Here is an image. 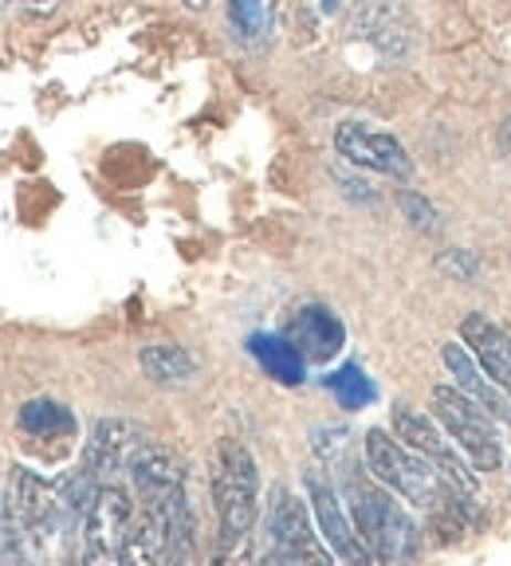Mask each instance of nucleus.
Here are the masks:
<instances>
[{
	"label": "nucleus",
	"mask_w": 511,
	"mask_h": 566,
	"mask_svg": "<svg viewBox=\"0 0 511 566\" xmlns=\"http://www.w3.org/2000/svg\"><path fill=\"white\" fill-rule=\"evenodd\" d=\"M146 441H150V437L131 421H115V417H111V421H98L87 441V452H83V476L95 488L111 484V480H118L123 472H131V460L138 457V449Z\"/></svg>",
	"instance_id": "10"
},
{
	"label": "nucleus",
	"mask_w": 511,
	"mask_h": 566,
	"mask_svg": "<svg viewBox=\"0 0 511 566\" xmlns=\"http://www.w3.org/2000/svg\"><path fill=\"white\" fill-rule=\"evenodd\" d=\"M311 449L326 460V469H343L346 449H351V433H346V429H335V424H323V429H315Z\"/></svg>",
	"instance_id": "19"
},
{
	"label": "nucleus",
	"mask_w": 511,
	"mask_h": 566,
	"mask_svg": "<svg viewBox=\"0 0 511 566\" xmlns=\"http://www.w3.org/2000/svg\"><path fill=\"white\" fill-rule=\"evenodd\" d=\"M326 389L335 394V401L343 409H362V406H371L374 401V381L366 378V374L358 370V366H343V370H335L331 378H326Z\"/></svg>",
	"instance_id": "18"
},
{
	"label": "nucleus",
	"mask_w": 511,
	"mask_h": 566,
	"mask_svg": "<svg viewBox=\"0 0 511 566\" xmlns=\"http://www.w3.org/2000/svg\"><path fill=\"white\" fill-rule=\"evenodd\" d=\"M138 366H142V374L150 381H158V386H177V381H189L197 374V358L186 346H174V343L142 346Z\"/></svg>",
	"instance_id": "15"
},
{
	"label": "nucleus",
	"mask_w": 511,
	"mask_h": 566,
	"mask_svg": "<svg viewBox=\"0 0 511 566\" xmlns=\"http://www.w3.org/2000/svg\"><path fill=\"white\" fill-rule=\"evenodd\" d=\"M264 535H268V558L272 563H331V547L319 543V535L311 531L307 507L288 492L275 488L268 500L264 515Z\"/></svg>",
	"instance_id": "6"
},
{
	"label": "nucleus",
	"mask_w": 511,
	"mask_h": 566,
	"mask_svg": "<svg viewBox=\"0 0 511 566\" xmlns=\"http://www.w3.org/2000/svg\"><path fill=\"white\" fill-rule=\"evenodd\" d=\"M432 413L445 424V433L457 441V449L465 452L477 472H496L503 464L500 449V429L496 417L480 406L477 398H468L460 386H432Z\"/></svg>",
	"instance_id": "4"
},
{
	"label": "nucleus",
	"mask_w": 511,
	"mask_h": 566,
	"mask_svg": "<svg viewBox=\"0 0 511 566\" xmlns=\"http://www.w3.org/2000/svg\"><path fill=\"white\" fill-rule=\"evenodd\" d=\"M20 429L28 437H44V441H55V437H71L75 433V417L60 406V401H28L20 409Z\"/></svg>",
	"instance_id": "16"
},
{
	"label": "nucleus",
	"mask_w": 511,
	"mask_h": 566,
	"mask_svg": "<svg viewBox=\"0 0 511 566\" xmlns=\"http://www.w3.org/2000/svg\"><path fill=\"white\" fill-rule=\"evenodd\" d=\"M303 488H307V500H311V512H315L319 535H323V543L331 547V555L343 558V563H374L371 551H366V543H362L358 527H354V520L346 515L343 500H338L335 484H331L323 472L311 469L307 476H303Z\"/></svg>",
	"instance_id": "7"
},
{
	"label": "nucleus",
	"mask_w": 511,
	"mask_h": 566,
	"mask_svg": "<svg viewBox=\"0 0 511 566\" xmlns=\"http://www.w3.org/2000/svg\"><path fill=\"white\" fill-rule=\"evenodd\" d=\"M496 142H500V150H503V154H511V115L503 118V126H500V138H496Z\"/></svg>",
	"instance_id": "23"
},
{
	"label": "nucleus",
	"mask_w": 511,
	"mask_h": 566,
	"mask_svg": "<svg viewBox=\"0 0 511 566\" xmlns=\"http://www.w3.org/2000/svg\"><path fill=\"white\" fill-rule=\"evenodd\" d=\"M397 205H401L406 221L414 224L417 232H437V209H432L421 193H414V189H401V193H397Z\"/></svg>",
	"instance_id": "20"
},
{
	"label": "nucleus",
	"mask_w": 511,
	"mask_h": 566,
	"mask_svg": "<svg viewBox=\"0 0 511 566\" xmlns=\"http://www.w3.org/2000/svg\"><path fill=\"white\" fill-rule=\"evenodd\" d=\"M338 9V0H323V12H335Z\"/></svg>",
	"instance_id": "24"
},
{
	"label": "nucleus",
	"mask_w": 511,
	"mask_h": 566,
	"mask_svg": "<svg viewBox=\"0 0 511 566\" xmlns=\"http://www.w3.org/2000/svg\"><path fill=\"white\" fill-rule=\"evenodd\" d=\"M394 433H397V441H406L414 452H421L425 460H432V464H437V469H441L465 495L477 492V480L468 476L457 441H449V437H445L425 413H417V409H409V406H397L394 409Z\"/></svg>",
	"instance_id": "9"
},
{
	"label": "nucleus",
	"mask_w": 511,
	"mask_h": 566,
	"mask_svg": "<svg viewBox=\"0 0 511 566\" xmlns=\"http://www.w3.org/2000/svg\"><path fill=\"white\" fill-rule=\"evenodd\" d=\"M283 338H288V343L295 346L307 363H326V358H335V354L343 350L346 327H343V318H338L331 307L307 303V307H300L295 315H291Z\"/></svg>",
	"instance_id": "11"
},
{
	"label": "nucleus",
	"mask_w": 511,
	"mask_h": 566,
	"mask_svg": "<svg viewBox=\"0 0 511 566\" xmlns=\"http://www.w3.org/2000/svg\"><path fill=\"white\" fill-rule=\"evenodd\" d=\"M9 4H12V0H0V12H4V9H9Z\"/></svg>",
	"instance_id": "26"
},
{
	"label": "nucleus",
	"mask_w": 511,
	"mask_h": 566,
	"mask_svg": "<svg viewBox=\"0 0 511 566\" xmlns=\"http://www.w3.org/2000/svg\"><path fill=\"white\" fill-rule=\"evenodd\" d=\"M351 520L374 563H406L417 555V527L389 492L351 484Z\"/></svg>",
	"instance_id": "3"
},
{
	"label": "nucleus",
	"mask_w": 511,
	"mask_h": 566,
	"mask_svg": "<svg viewBox=\"0 0 511 566\" xmlns=\"http://www.w3.org/2000/svg\"><path fill=\"white\" fill-rule=\"evenodd\" d=\"M441 354H445V366H449V374L457 378V386L465 389L468 398H477L480 406H484L488 413L496 417V421L511 424V394H508V389L496 386V381L484 374V366H480L477 358L465 350V346L449 343Z\"/></svg>",
	"instance_id": "13"
},
{
	"label": "nucleus",
	"mask_w": 511,
	"mask_h": 566,
	"mask_svg": "<svg viewBox=\"0 0 511 566\" xmlns=\"http://www.w3.org/2000/svg\"><path fill=\"white\" fill-rule=\"evenodd\" d=\"M212 500H217V523H221V535H217L221 551L217 555H240V547L252 539L255 515H260V472H255L252 452L240 441H225L217 449Z\"/></svg>",
	"instance_id": "1"
},
{
	"label": "nucleus",
	"mask_w": 511,
	"mask_h": 566,
	"mask_svg": "<svg viewBox=\"0 0 511 566\" xmlns=\"http://www.w3.org/2000/svg\"><path fill=\"white\" fill-rule=\"evenodd\" d=\"M272 17H275V0H229V24L248 44L264 40L268 28H272Z\"/></svg>",
	"instance_id": "17"
},
{
	"label": "nucleus",
	"mask_w": 511,
	"mask_h": 566,
	"mask_svg": "<svg viewBox=\"0 0 511 566\" xmlns=\"http://www.w3.org/2000/svg\"><path fill=\"white\" fill-rule=\"evenodd\" d=\"M335 150L358 169H374V174L397 177V181L414 177V161H409L406 146L386 130H371V126L362 123H343L335 130Z\"/></svg>",
	"instance_id": "8"
},
{
	"label": "nucleus",
	"mask_w": 511,
	"mask_h": 566,
	"mask_svg": "<svg viewBox=\"0 0 511 566\" xmlns=\"http://www.w3.org/2000/svg\"><path fill=\"white\" fill-rule=\"evenodd\" d=\"M441 272L457 275V280H472V275H477V256H472V252H445Z\"/></svg>",
	"instance_id": "21"
},
{
	"label": "nucleus",
	"mask_w": 511,
	"mask_h": 566,
	"mask_svg": "<svg viewBox=\"0 0 511 566\" xmlns=\"http://www.w3.org/2000/svg\"><path fill=\"white\" fill-rule=\"evenodd\" d=\"M189 9H205V4H209V0H186Z\"/></svg>",
	"instance_id": "25"
},
{
	"label": "nucleus",
	"mask_w": 511,
	"mask_h": 566,
	"mask_svg": "<svg viewBox=\"0 0 511 566\" xmlns=\"http://www.w3.org/2000/svg\"><path fill=\"white\" fill-rule=\"evenodd\" d=\"M63 0H24V9H28V17L32 20H40V17H52L55 9H60Z\"/></svg>",
	"instance_id": "22"
},
{
	"label": "nucleus",
	"mask_w": 511,
	"mask_h": 566,
	"mask_svg": "<svg viewBox=\"0 0 511 566\" xmlns=\"http://www.w3.org/2000/svg\"><path fill=\"white\" fill-rule=\"evenodd\" d=\"M362 449H366V464H371L374 476H378L389 492L401 495L406 504L425 507V512H441L452 495L460 492L432 460L414 452L406 441H394V437L382 433V429H371L366 441H362Z\"/></svg>",
	"instance_id": "2"
},
{
	"label": "nucleus",
	"mask_w": 511,
	"mask_h": 566,
	"mask_svg": "<svg viewBox=\"0 0 511 566\" xmlns=\"http://www.w3.org/2000/svg\"><path fill=\"white\" fill-rule=\"evenodd\" d=\"M134 495L118 480L98 484L83 515V563H126Z\"/></svg>",
	"instance_id": "5"
},
{
	"label": "nucleus",
	"mask_w": 511,
	"mask_h": 566,
	"mask_svg": "<svg viewBox=\"0 0 511 566\" xmlns=\"http://www.w3.org/2000/svg\"><path fill=\"white\" fill-rule=\"evenodd\" d=\"M248 350H252L255 363L264 366V374H272V378L283 381V386H300V381H303V366H307V358H303V354L295 350L288 338L252 335V338H248Z\"/></svg>",
	"instance_id": "14"
},
{
	"label": "nucleus",
	"mask_w": 511,
	"mask_h": 566,
	"mask_svg": "<svg viewBox=\"0 0 511 566\" xmlns=\"http://www.w3.org/2000/svg\"><path fill=\"white\" fill-rule=\"evenodd\" d=\"M460 338L468 343L472 358L484 366L488 378L511 394V335L508 331H503L500 323H492L488 315H468L465 323H460Z\"/></svg>",
	"instance_id": "12"
}]
</instances>
